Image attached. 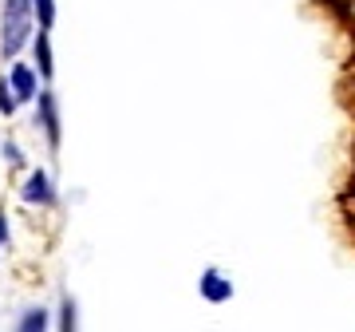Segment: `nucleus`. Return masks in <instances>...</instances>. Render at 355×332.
Segmentation results:
<instances>
[{
	"label": "nucleus",
	"instance_id": "obj_10",
	"mask_svg": "<svg viewBox=\"0 0 355 332\" xmlns=\"http://www.w3.org/2000/svg\"><path fill=\"white\" fill-rule=\"evenodd\" d=\"M0 154H4L8 170H28V158H24V151H20V142L4 139V142H0Z\"/></svg>",
	"mask_w": 355,
	"mask_h": 332
},
{
	"label": "nucleus",
	"instance_id": "obj_5",
	"mask_svg": "<svg viewBox=\"0 0 355 332\" xmlns=\"http://www.w3.org/2000/svg\"><path fill=\"white\" fill-rule=\"evenodd\" d=\"M4 79H8V88H12V95L20 99V107L24 103H36L40 88H44V79H40V72L28 60H12L8 64V72H4Z\"/></svg>",
	"mask_w": 355,
	"mask_h": 332
},
{
	"label": "nucleus",
	"instance_id": "obj_1",
	"mask_svg": "<svg viewBox=\"0 0 355 332\" xmlns=\"http://www.w3.org/2000/svg\"><path fill=\"white\" fill-rule=\"evenodd\" d=\"M36 36V16H32V0H0V60L12 64L28 51Z\"/></svg>",
	"mask_w": 355,
	"mask_h": 332
},
{
	"label": "nucleus",
	"instance_id": "obj_7",
	"mask_svg": "<svg viewBox=\"0 0 355 332\" xmlns=\"http://www.w3.org/2000/svg\"><path fill=\"white\" fill-rule=\"evenodd\" d=\"M12 332H55V313L48 305H28L20 308V317H16V329Z\"/></svg>",
	"mask_w": 355,
	"mask_h": 332
},
{
	"label": "nucleus",
	"instance_id": "obj_12",
	"mask_svg": "<svg viewBox=\"0 0 355 332\" xmlns=\"http://www.w3.org/2000/svg\"><path fill=\"white\" fill-rule=\"evenodd\" d=\"M0 249H4V245H0Z\"/></svg>",
	"mask_w": 355,
	"mask_h": 332
},
{
	"label": "nucleus",
	"instance_id": "obj_11",
	"mask_svg": "<svg viewBox=\"0 0 355 332\" xmlns=\"http://www.w3.org/2000/svg\"><path fill=\"white\" fill-rule=\"evenodd\" d=\"M0 115H4V119L20 115V99L12 95V88H8V79H4V76H0Z\"/></svg>",
	"mask_w": 355,
	"mask_h": 332
},
{
	"label": "nucleus",
	"instance_id": "obj_9",
	"mask_svg": "<svg viewBox=\"0 0 355 332\" xmlns=\"http://www.w3.org/2000/svg\"><path fill=\"white\" fill-rule=\"evenodd\" d=\"M32 16H36L40 32H51L55 28V0H32Z\"/></svg>",
	"mask_w": 355,
	"mask_h": 332
},
{
	"label": "nucleus",
	"instance_id": "obj_8",
	"mask_svg": "<svg viewBox=\"0 0 355 332\" xmlns=\"http://www.w3.org/2000/svg\"><path fill=\"white\" fill-rule=\"evenodd\" d=\"M55 332H79V301L71 293H60V305H55Z\"/></svg>",
	"mask_w": 355,
	"mask_h": 332
},
{
	"label": "nucleus",
	"instance_id": "obj_2",
	"mask_svg": "<svg viewBox=\"0 0 355 332\" xmlns=\"http://www.w3.org/2000/svg\"><path fill=\"white\" fill-rule=\"evenodd\" d=\"M32 107H36V131L44 135L48 151H60V147H64V115H60V99H55V91L40 88V95H36Z\"/></svg>",
	"mask_w": 355,
	"mask_h": 332
},
{
	"label": "nucleus",
	"instance_id": "obj_3",
	"mask_svg": "<svg viewBox=\"0 0 355 332\" xmlns=\"http://www.w3.org/2000/svg\"><path fill=\"white\" fill-rule=\"evenodd\" d=\"M20 202H24V206H40V210L60 206V190H55V179H51L48 166H28L24 182H20Z\"/></svg>",
	"mask_w": 355,
	"mask_h": 332
},
{
	"label": "nucleus",
	"instance_id": "obj_4",
	"mask_svg": "<svg viewBox=\"0 0 355 332\" xmlns=\"http://www.w3.org/2000/svg\"><path fill=\"white\" fill-rule=\"evenodd\" d=\"M233 293H237V285H233V277H229L221 265L202 269V277H198V297H202L205 305H229Z\"/></svg>",
	"mask_w": 355,
	"mask_h": 332
},
{
	"label": "nucleus",
	"instance_id": "obj_6",
	"mask_svg": "<svg viewBox=\"0 0 355 332\" xmlns=\"http://www.w3.org/2000/svg\"><path fill=\"white\" fill-rule=\"evenodd\" d=\"M28 51H32V67L40 72L44 88H48L51 79H55V48H51V32H40L36 28V36H32Z\"/></svg>",
	"mask_w": 355,
	"mask_h": 332
}]
</instances>
